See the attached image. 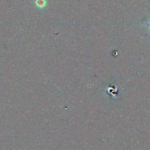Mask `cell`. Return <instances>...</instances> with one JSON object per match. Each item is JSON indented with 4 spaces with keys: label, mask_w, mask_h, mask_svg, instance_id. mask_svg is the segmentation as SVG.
<instances>
[{
    "label": "cell",
    "mask_w": 150,
    "mask_h": 150,
    "mask_svg": "<svg viewBox=\"0 0 150 150\" xmlns=\"http://www.w3.org/2000/svg\"><path fill=\"white\" fill-rule=\"evenodd\" d=\"M47 4L46 0H36L35 1V5L39 8H43L46 6Z\"/></svg>",
    "instance_id": "1"
},
{
    "label": "cell",
    "mask_w": 150,
    "mask_h": 150,
    "mask_svg": "<svg viewBox=\"0 0 150 150\" xmlns=\"http://www.w3.org/2000/svg\"><path fill=\"white\" fill-rule=\"evenodd\" d=\"M148 26L149 27V29H150V21H149V24H148Z\"/></svg>",
    "instance_id": "2"
}]
</instances>
